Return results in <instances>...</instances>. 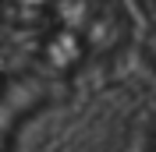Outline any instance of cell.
<instances>
[{
	"instance_id": "cell-1",
	"label": "cell",
	"mask_w": 156,
	"mask_h": 152,
	"mask_svg": "<svg viewBox=\"0 0 156 152\" xmlns=\"http://www.w3.org/2000/svg\"><path fill=\"white\" fill-rule=\"evenodd\" d=\"M50 74H18L0 85V152H7L14 131L50 99Z\"/></svg>"
}]
</instances>
